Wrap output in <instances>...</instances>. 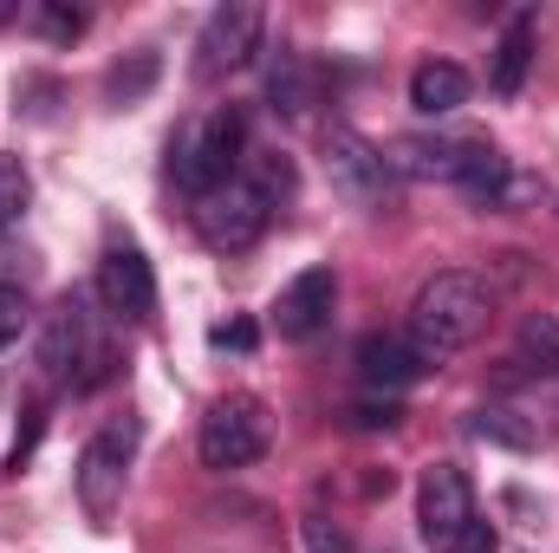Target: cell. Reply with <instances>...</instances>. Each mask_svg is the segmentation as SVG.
<instances>
[{
    "label": "cell",
    "mask_w": 559,
    "mask_h": 553,
    "mask_svg": "<svg viewBox=\"0 0 559 553\" xmlns=\"http://www.w3.org/2000/svg\"><path fill=\"white\" fill-rule=\"evenodd\" d=\"M85 358H98V339H92V313L79 293H66L52 313H46V332H39V365L52 378H72Z\"/></svg>",
    "instance_id": "9c48e42d"
},
{
    "label": "cell",
    "mask_w": 559,
    "mask_h": 553,
    "mask_svg": "<svg viewBox=\"0 0 559 553\" xmlns=\"http://www.w3.org/2000/svg\"><path fill=\"white\" fill-rule=\"evenodd\" d=\"M481 326H488V286L475 274H462V268H449V274L423 280L404 339L417 345L429 365H442V358H455L462 345H475Z\"/></svg>",
    "instance_id": "6da1fadb"
},
{
    "label": "cell",
    "mask_w": 559,
    "mask_h": 553,
    "mask_svg": "<svg viewBox=\"0 0 559 553\" xmlns=\"http://www.w3.org/2000/svg\"><path fill=\"white\" fill-rule=\"evenodd\" d=\"M267 98H274V111H286V118H299L312 105V72H306L299 52H280V66L267 72Z\"/></svg>",
    "instance_id": "2e32d148"
},
{
    "label": "cell",
    "mask_w": 559,
    "mask_h": 553,
    "mask_svg": "<svg viewBox=\"0 0 559 553\" xmlns=\"http://www.w3.org/2000/svg\"><path fill=\"white\" fill-rule=\"evenodd\" d=\"M39 430H46V411L33 404V411H26V423H20V436H13V456H7V469H13V475H20V462L33 456V443H39Z\"/></svg>",
    "instance_id": "603a6c76"
},
{
    "label": "cell",
    "mask_w": 559,
    "mask_h": 553,
    "mask_svg": "<svg viewBox=\"0 0 559 553\" xmlns=\"http://www.w3.org/2000/svg\"><path fill=\"white\" fill-rule=\"evenodd\" d=\"M332 299H338L332 268H306L299 280H286V286H280V299H274L280 339H312V332L332 319Z\"/></svg>",
    "instance_id": "30bf717a"
},
{
    "label": "cell",
    "mask_w": 559,
    "mask_h": 553,
    "mask_svg": "<svg viewBox=\"0 0 559 553\" xmlns=\"http://www.w3.org/2000/svg\"><path fill=\"white\" fill-rule=\"evenodd\" d=\"M527 66H534V13H514L508 33H501V46H495V66H488L495 98H514L521 79H527Z\"/></svg>",
    "instance_id": "4fadbf2b"
},
{
    "label": "cell",
    "mask_w": 559,
    "mask_h": 553,
    "mask_svg": "<svg viewBox=\"0 0 559 553\" xmlns=\"http://www.w3.org/2000/svg\"><path fill=\"white\" fill-rule=\"evenodd\" d=\"M384 156H391L397 176H436V183H449V169H455V143L449 138H397Z\"/></svg>",
    "instance_id": "9a60e30c"
},
{
    "label": "cell",
    "mask_w": 559,
    "mask_h": 553,
    "mask_svg": "<svg viewBox=\"0 0 559 553\" xmlns=\"http://www.w3.org/2000/svg\"><path fill=\"white\" fill-rule=\"evenodd\" d=\"M306 548H312V553H352V541H345L338 528H325V521H312V528H306Z\"/></svg>",
    "instance_id": "d4e9b609"
},
{
    "label": "cell",
    "mask_w": 559,
    "mask_h": 553,
    "mask_svg": "<svg viewBox=\"0 0 559 553\" xmlns=\"http://www.w3.org/2000/svg\"><path fill=\"white\" fill-rule=\"evenodd\" d=\"M468 436H481V443H501V449H534V430L521 423L514 411H501V404H481V411H468Z\"/></svg>",
    "instance_id": "e0dca14e"
},
{
    "label": "cell",
    "mask_w": 559,
    "mask_h": 553,
    "mask_svg": "<svg viewBox=\"0 0 559 553\" xmlns=\"http://www.w3.org/2000/svg\"><path fill=\"white\" fill-rule=\"evenodd\" d=\"M215 345H235V352H248V345H254V326H248V319H235V326H215Z\"/></svg>",
    "instance_id": "83f0119b"
},
{
    "label": "cell",
    "mask_w": 559,
    "mask_h": 553,
    "mask_svg": "<svg viewBox=\"0 0 559 553\" xmlns=\"http://www.w3.org/2000/svg\"><path fill=\"white\" fill-rule=\"evenodd\" d=\"M150 79H156V52H138V59H131V72H124V66L111 72V98H118V105H131V98L150 92Z\"/></svg>",
    "instance_id": "ffe728a7"
},
{
    "label": "cell",
    "mask_w": 559,
    "mask_h": 553,
    "mask_svg": "<svg viewBox=\"0 0 559 553\" xmlns=\"http://www.w3.org/2000/svg\"><path fill=\"white\" fill-rule=\"evenodd\" d=\"M26 196H33V183H26V169H20L13 156H0V228H7V222H20V209H26Z\"/></svg>",
    "instance_id": "d6986e66"
},
{
    "label": "cell",
    "mask_w": 559,
    "mask_h": 553,
    "mask_svg": "<svg viewBox=\"0 0 559 553\" xmlns=\"http://www.w3.org/2000/svg\"><path fill=\"white\" fill-rule=\"evenodd\" d=\"M98 293L118 319H150L156 313V274H150V261L138 248H111L98 261Z\"/></svg>",
    "instance_id": "8fae6325"
},
{
    "label": "cell",
    "mask_w": 559,
    "mask_h": 553,
    "mask_svg": "<svg viewBox=\"0 0 559 553\" xmlns=\"http://www.w3.org/2000/svg\"><path fill=\"white\" fill-rule=\"evenodd\" d=\"M20 332H26V293L0 280V345H13Z\"/></svg>",
    "instance_id": "7402d4cb"
},
{
    "label": "cell",
    "mask_w": 559,
    "mask_h": 553,
    "mask_svg": "<svg viewBox=\"0 0 559 553\" xmlns=\"http://www.w3.org/2000/svg\"><path fill=\"white\" fill-rule=\"evenodd\" d=\"M261 26H267V13H261L254 0H228V7H215V13L202 20V33H195V79L215 85V79L241 72V66L261 52Z\"/></svg>",
    "instance_id": "277c9868"
},
{
    "label": "cell",
    "mask_w": 559,
    "mask_h": 553,
    "mask_svg": "<svg viewBox=\"0 0 559 553\" xmlns=\"http://www.w3.org/2000/svg\"><path fill=\"white\" fill-rule=\"evenodd\" d=\"M241 143H248V125H241V111H215V118H202V125H189L182 138L169 143V176L202 202L209 189H222V183H235V163H241Z\"/></svg>",
    "instance_id": "7a4b0ae2"
},
{
    "label": "cell",
    "mask_w": 559,
    "mask_h": 553,
    "mask_svg": "<svg viewBox=\"0 0 559 553\" xmlns=\"http://www.w3.org/2000/svg\"><path fill=\"white\" fill-rule=\"evenodd\" d=\"M411 105H417L423 118H442V111L468 105V72H462V66H449V59L417 66V72H411Z\"/></svg>",
    "instance_id": "5bb4252c"
},
{
    "label": "cell",
    "mask_w": 559,
    "mask_h": 553,
    "mask_svg": "<svg viewBox=\"0 0 559 553\" xmlns=\"http://www.w3.org/2000/svg\"><path fill=\"white\" fill-rule=\"evenodd\" d=\"M423 372H429V358H423L404 332H371V339H358V378H365L371 391H404V385H417Z\"/></svg>",
    "instance_id": "7c38bea8"
},
{
    "label": "cell",
    "mask_w": 559,
    "mask_h": 553,
    "mask_svg": "<svg viewBox=\"0 0 559 553\" xmlns=\"http://www.w3.org/2000/svg\"><path fill=\"white\" fill-rule=\"evenodd\" d=\"M455 553H495V521H488V515H475V528L462 534V548H455Z\"/></svg>",
    "instance_id": "4316f807"
},
{
    "label": "cell",
    "mask_w": 559,
    "mask_h": 553,
    "mask_svg": "<svg viewBox=\"0 0 559 553\" xmlns=\"http://www.w3.org/2000/svg\"><path fill=\"white\" fill-rule=\"evenodd\" d=\"M0 13H7V7H0Z\"/></svg>",
    "instance_id": "f1b7e54d"
},
{
    "label": "cell",
    "mask_w": 559,
    "mask_h": 553,
    "mask_svg": "<svg viewBox=\"0 0 559 553\" xmlns=\"http://www.w3.org/2000/svg\"><path fill=\"white\" fill-rule=\"evenodd\" d=\"M397 404H358V411H352V423H358V430H391V423H397Z\"/></svg>",
    "instance_id": "484cf974"
},
{
    "label": "cell",
    "mask_w": 559,
    "mask_h": 553,
    "mask_svg": "<svg viewBox=\"0 0 559 553\" xmlns=\"http://www.w3.org/2000/svg\"><path fill=\"white\" fill-rule=\"evenodd\" d=\"M254 189L274 202V196H286L293 189V163L280 156V150H254Z\"/></svg>",
    "instance_id": "44dd1931"
},
{
    "label": "cell",
    "mask_w": 559,
    "mask_h": 553,
    "mask_svg": "<svg viewBox=\"0 0 559 553\" xmlns=\"http://www.w3.org/2000/svg\"><path fill=\"white\" fill-rule=\"evenodd\" d=\"M521 358H527L534 372L559 378V319L554 313H527V319H521Z\"/></svg>",
    "instance_id": "ac0fdd59"
},
{
    "label": "cell",
    "mask_w": 559,
    "mask_h": 553,
    "mask_svg": "<svg viewBox=\"0 0 559 553\" xmlns=\"http://www.w3.org/2000/svg\"><path fill=\"white\" fill-rule=\"evenodd\" d=\"M39 26H46L52 39H79V33H85V13H66V7H46V13H39Z\"/></svg>",
    "instance_id": "cb8c5ba5"
},
{
    "label": "cell",
    "mask_w": 559,
    "mask_h": 553,
    "mask_svg": "<svg viewBox=\"0 0 559 553\" xmlns=\"http://www.w3.org/2000/svg\"><path fill=\"white\" fill-rule=\"evenodd\" d=\"M475 489H468V475L455 469V462H429L417 482V528L423 541L436 553H455L462 548V534L475 528Z\"/></svg>",
    "instance_id": "5b68a950"
},
{
    "label": "cell",
    "mask_w": 559,
    "mask_h": 553,
    "mask_svg": "<svg viewBox=\"0 0 559 553\" xmlns=\"http://www.w3.org/2000/svg\"><path fill=\"white\" fill-rule=\"evenodd\" d=\"M267 215H274V202L254 189V183H222V189H209L202 202H195V228H202V242L209 248H222V255H241V248H254L261 242V228H267Z\"/></svg>",
    "instance_id": "8992f818"
},
{
    "label": "cell",
    "mask_w": 559,
    "mask_h": 553,
    "mask_svg": "<svg viewBox=\"0 0 559 553\" xmlns=\"http://www.w3.org/2000/svg\"><path fill=\"white\" fill-rule=\"evenodd\" d=\"M325 176H332V189H338L345 202H358V209L384 202V196H391V183H397L391 156H384L371 138L345 131V125H338V131H325Z\"/></svg>",
    "instance_id": "52a82bcc"
},
{
    "label": "cell",
    "mask_w": 559,
    "mask_h": 553,
    "mask_svg": "<svg viewBox=\"0 0 559 553\" xmlns=\"http://www.w3.org/2000/svg\"><path fill=\"white\" fill-rule=\"evenodd\" d=\"M267 436H274L267 404H261L254 391H228V398H215V404H209L195 449H202V462H209V469H248V462H261V456H267Z\"/></svg>",
    "instance_id": "3957f363"
},
{
    "label": "cell",
    "mask_w": 559,
    "mask_h": 553,
    "mask_svg": "<svg viewBox=\"0 0 559 553\" xmlns=\"http://www.w3.org/2000/svg\"><path fill=\"white\" fill-rule=\"evenodd\" d=\"M124 475H131V430L111 423V430H98V436L85 443V456H79V502H85L92 521H111V515H118Z\"/></svg>",
    "instance_id": "ba28073f"
}]
</instances>
